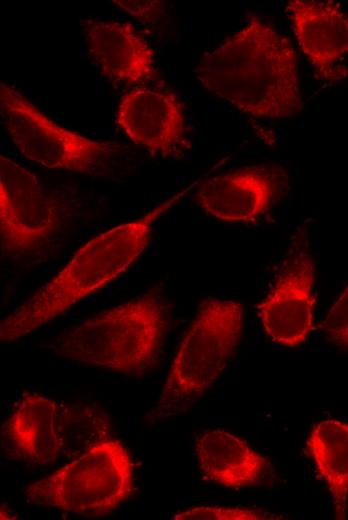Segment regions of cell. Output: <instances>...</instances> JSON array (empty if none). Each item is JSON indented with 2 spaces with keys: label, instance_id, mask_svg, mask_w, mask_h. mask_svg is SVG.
I'll return each mask as SVG.
<instances>
[{
  "label": "cell",
  "instance_id": "cell-19",
  "mask_svg": "<svg viewBox=\"0 0 348 520\" xmlns=\"http://www.w3.org/2000/svg\"><path fill=\"white\" fill-rule=\"evenodd\" d=\"M112 2L137 19L152 20L164 11V4L159 0H114Z\"/></svg>",
  "mask_w": 348,
  "mask_h": 520
},
{
  "label": "cell",
  "instance_id": "cell-5",
  "mask_svg": "<svg viewBox=\"0 0 348 520\" xmlns=\"http://www.w3.org/2000/svg\"><path fill=\"white\" fill-rule=\"evenodd\" d=\"M134 463L116 439H106L68 464L31 483L28 502L85 517H103L129 498Z\"/></svg>",
  "mask_w": 348,
  "mask_h": 520
},
{
  "label": "cell",
  "instance_id": "cell-2",
  "mask_svg": "<svg viewBox=\"0 0 348 520\" xmlns=\"http://www.w3.org/2000/svg\"><path fill=\"white\" fill-rule=\"evenodd\" d=\"M197 183L139 219L106 230L81 246L50 281L1 322V342H13L32 333L125 272L148 246L158 218Z\"/></svg>",
  "mask_w": 348,
  "mask_h": 520
},
{
  "label": "cell",
  "instance_id": "cell-4",
  "mask_svg": "<svg viewBox=\"0 0 348 520\" xmlns=\"http://www.w3.org/2000/svg\"><path fill=\"white\" fill-rule=\"evenodd\" d=\"M243 306L209 297L198 306L168 371L150 418L163 420L191 409L234 356L243 329Z\"/></svg>",
  "mask_w": 348,
  "mask_h": 520
},
{
  "label": "cell",
  "instance_id": "cell-18",
  "mask_svg": "<svg viewBox=\"0 0 348 520\" xmlns=\"http://www.w3.org/2000/svg\"><path fill=\"white\" fill-rule=\"evenodd\" d=\"M322 329L330 342L348 350V286L330 308Z\"/></svg>",
  "mask_w": 348,
  "mask_h": 520
},
{
  "label": "cell",
  "instance_id": "cell-10",
  "mask_svg": "<svg viewBox=\"0 0 348 520\" xmlns=\"http://www.w3.org/2000/svg\"><path fill=\"white\" fill-rule=\"evenodd\" d=\"M281 173L271 166H254L219 174L197 190L196 201L210 216L230 223H252L274 204Z\"/></svg>",
  "mask_w": 348,
  "mask_h": 520
},
{
  "label": "cell",
  "instance_id": "cell-16",
  "mask_svg": "<svg viewBox=\"0 0 348 520\" xmlns=\"http://www.w3.org/2000/svg\"><path fill=\"white\" fill-rule=\"evenodd\" d=\"M57 429L61 453L77 457L110 438L112 425L105 411L84 403H58Z\"/></svg>",
  "mask_w": 348,
  "mask_h": 520
},
{
  "label": "cell",
  "instance_id": "cell-15",
  "mask_svg": "<svg viewBox=\"0 0 348 520\" xmlns=\"http://www.w3.org/2000/svg\"><path fill=\"white\" fill-rule=\"evenodd\" d=\"M306 451L331 495L334 517L346 519L348 503V423L327 419L317 423Z\"/></svg>",
  "mask_w": 348,
  "mask_h": 520
},
{
  "label": "cell",
  "instance_id": "cell-7",
  "mask_svg": "<svg viewBox=\"0 0 348 520\" xmlns=\"http://www.w3.org/2000/svg\"><path fill=\"white\" fill-rule=\"evenodd\" d=\"M60 211L36 175L0 156V232L3 253L40 250L59 229Z\"/></svg>",
  "mask_w": 348,
  "mask_h": 520
},
{
  "label": "cell",
  "instance_id": "cell-11",
  "mask_svg": "<svg viewBox=\"0 0 348 520\" xmlns=\"http://www.w3.org/2000/svg\"><path fill=\"white\" fill-rule=\"evenodd\" d=\"M287 12L298 45L319 79L343 77L338 63L348 54V15L340 3L291 0Z\"/></svg>",
  "mask_w": 348,
  "mask_h": 520
},
{
  "label": "cell",
  "instance_id": "cell-17",
  "mask_svg": "<svg viewBox=\"0 0 348 520\" xmlns=\"http://www.w3.org/2000/svg\"><path fill=\"white\" fill-rule=\"evenodd\" d=\"M174 520H269L281 516L258 509L222 506H196L173 515Z\"/></svg>",
  "mask_w": 348,
  "mask_h": 520
},
{
  "label": "cell",
  "instance_id": "cell-8",
  "mask_svg": "<svg viewBox=\"0 0 348 520\" xmlns=\"http://www.w3.org/2000/svg\"><path fill=\"white\" fill-rule=\"evenodd\" d=\"M314 261L303 233L293 236L276 282L257 307L266 335L275 343L296 347L313 328Z\"/></svg>",
  "mask_w": 348,
  "mask_h": 520
},
{
  "label": "cell",
  "instance_id": "cell-9",
  "mask_svg": "<svg viewBox=\"0 0 348 520\" xmlns=\"http://www.w3.org/2000/svg\"><path fill=\"white\" fill-rule=\"evenodd\" d=\"M115 121L134 143L162 158H180L191 147L183 107L170 91H129L120 99Z\"/></svg>",
  "mask_w": 348,
  "mask_h": 520
},
{
  "label": "cell",
  "instance_id": "cell-1",
  "mask_svg": "<svg viewBox=\"0 0 348 520\" xmlns=\"http://www.w3.org/2000/svg\"><path fill=\"white\" fill-rule=\"evenodd\" d=\"M194 74L207 90L250 116L285 119L303 108L295 49L258 16L205 53Z\"/></svg>",
  "mask_w": 348,
  "mask_h": 520
},
{
  "label": "cell",
  "instance_id": "cell-13",
  "mask_svg": "<svg viewBox=\"0 0 348 520\" xmlns=\"http://www.w3.org/2000/svg\"><path fill=\"white\" fill-rule=\"evenodd\" d=\"M203 478L227 488L264 486L272 482L271 462L246 441L225 430H209L195 441Z\"/></svg>",
  "mask_w": 348,
  "mask_h": 520
},
{
  "label": "cell",
  "instance_id": "cell-14",
  "mask_svg": "<svg viewBox=\"0 0 348 520\" xmlns=\"http://www.w3.org/2000/svg\"><path fill=\"white\" fill-rule=\"evenodd\" d=\"M58 402L38 393H24L3 427L4 444L17 458L32 465L58 460Z\"/></svg>",
  "mask_w": 348,
  "mask_h": 520
},
{
  "label": "cell",
  "instance_id": "cell-6",
  "mask_svg": "<svg viewBox=\"0 0 348 520\" xmlns=\"http://www.w3.org/2000/svg\"><path fill=\"white\" fill-rule=\"evenodd\" d=\"M0 110L3 123L19 152L26 159L49 169L105 175L110 172L121 148L56 124L4 82L0 83Z\"/></svg>",
  "mask_w": 348,
  "mask_h": 520
},
{
  "label": "cell",
  "instance_id": "cell-3",
  "mask_svg": "<svg viewBox=\"0 0 348 520\" xmlns=\"http://www.w3.org/2000/svg\"><path fill=\"white\" fill-rule=\"evenodd\" d=\"M170 322L162 289L145 293L87 318L52 344L62 358L142 376L155 367Z\"/></svg>",
  "mask_w": 348,
  "mask_h": 520
},
{
  "label": "cell",
  "instance_id": "cell-12",
  "mask_svg": "<svg viewBox=\"0 0 348 520\" xmlns=\"http://www.w3.org/2000/svg\"><path fill=\"white\" fill-rule=\"evenodd\" d=\"M83 33L88 51L108 79L127 84L154 79V52L130 23L85 19Z\"/></svg>",
  "mask_w": 348,
  "mask_h": 520
}]
</instances>
